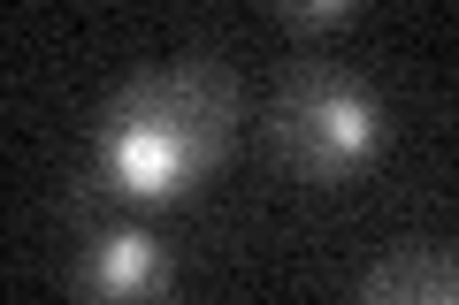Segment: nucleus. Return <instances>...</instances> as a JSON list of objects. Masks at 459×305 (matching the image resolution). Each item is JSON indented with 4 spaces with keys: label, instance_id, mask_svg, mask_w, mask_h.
<instances>
[{
    "label": "nucleus",
    "instance_id": "obj_1",
    "mask_svg": "<svg viewBox=\"0 0 459 305\" xmlns=\"http://www.w3.org/2000/svg\"><path fill=\"white\" fill-rule=\"evenodd\" d=\"M238 77L222 54H169L108 92L84 145V183L115 207H169L230 161Z\"/></svg>",
    "mask_w": 459,
    "mask_h": 305
},
{
    "label": "nucleus",
    "instance_id": "obj_2",
    "mask_svg": "<svg viewBox=\"0 0 459 305\" xmlns=\"http://www.w3.org/2000/svg\"><path fill=\"white\" fill-rule=\"evenodd\" d=\"M383 138H391V107H383V92L360 69H344V62L291 69L276 107H268V153L299 183H322V191L368 176L383 161Z\"/></svg>",
    "mask_w": 459,
    "mask_h": 305
},
{
    "label": "nucleus",
    "instance_id": "obj_3",
    "mask_svg": "<svg viewBox=\"0 0 459 305\" xmlns=\"http://www.w3.org/2000/svg\"><path fill=\"white\" fill-rule=\"evenodd\" d=\"M69 305H177V252L146 222H100L69 259Z\"/></svg>",
    "mask_w": 459,
    "mask_h": 305
},
{
    "label": "nucleus",
    "instance_id": "obj_4",
    "mask_svg": "<svg viewBox=\"0 0 459 305\" xmlns=\"http://www.w3.org/2000/svg\"><path fill=\"white\" fill-rule=\"evenodd\" d=\"M352 305H459V252L452 244H398L360 275Z\"/></svg>",
    "mask_w": 459,
    "mask_h": 305
},
{
    "label": "nucleus",
    "instance_id": "obj_5",
    "mask_svg": "<svg viewBox=\"0 0 459 305\" xmlns=\"http://www.w3.org/2000/svg\"><path fill=\"white\" fill-rule=\"evenodd\" d=\"M268 16H276L291 38H322V31H344L360 8H352V0H276Z\"/></svg>",
    "mask_w": 459,
    "mask_h": 305
}]
</instances>
